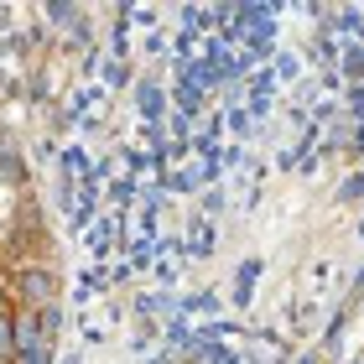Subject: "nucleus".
<instances>
[{
    "label": "nucleus",
    "mask_w": 364,
    "mask_h": 364,
    "mask_svg": "<svg viewBox=\"0 0 364 364\" xmlns=\"http://www.w3.org/2000/svg\"><path fill=\"white\" fill-rule=\"evenodd\" d=\"M11 312H58V271L16 266L11 271Z\"/></svg>",
    "instance_id": "f257e3e1"
},
{
    "label": "nucleus",
    "mask_w": 364,
    "mask_h": 364,
    "mask_svg": "<svg viewBox=\"0 0 364 364\" xmlns=\"http://www.w3.org/2000/svg\"><path fill=\"white\" fill-rule=\"evenodd\" d=\"M0 359L16 364V312L11 307H0Z\"/></svg>",
    "instance_id": "f03ea898"
}]
</instances>
